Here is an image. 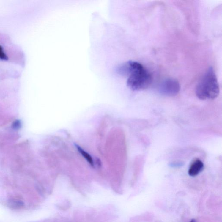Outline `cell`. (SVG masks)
Returning a JSON list of instances; mask_svg holds the SVG:
<instances>
[{
    "label": "cell",
    "mask_w": 222,
    "mask_h": 222,
    "mask_svg": "<svg viewBox=\"0 0 222 222\" xmlns=\"http://www.w3.org/2000/svg\"><path fill=\"white\" fill-rule=\"evenodd\" d=\"M117 73L122 76H127V86L133 91L144 90L152 84V76L140 63L129 61L117 67Z\"/></svg>",
    "instance_id": "obj_1"
},
{
    "label": "cell",
    "mask_w": 222,
    "mask_h": 222,
    "mask_svg": "<svg viewBox=\"0 0 222 222\" xmlns=\"http://www.w3.org/2000/svg\"><path fill=\"white\" fill-rule=\"evenodd\" d=\"M220 93L219 84L214 69L210 67L204 73L196 87V96L200 100H212Z\"/></svg>",
    "instance_id": "obj_2"
},
{
    "label": "cell",
    "mask_w": 222,
    "mask_h": 222,
    "mask_svg": "<svg viewBox=\"0 0 222 222\" xmlns=\"http://www.w3.org/2000/svg\"><path fill=\"white\" fill-rule=\"evenodd\" d=\"M180 90V84L177 80L173 78L165 79L159 87L160 93L165 96H175L178 94Z\"/></svg>",
    "instance_id": "obj_3"
},
{
    "label": "cell",
    "mask_w": 222,
    "mask_h": 222,
    "mask_svg": "<svg viewBox=\"0 0 222 222\" xmlns=\"http://www.w3.org/2000/svg\"><path fill=\"white\" fill-rule=\"evenodd\" d=\"M204 169V163L201 160L196 159L191 164L188 171V174L190 176H196L203 171Z\"/></svg>",
    "instance_id": "obj_4"
},
{
    "label": "cell",
    "mask_w": 222,
    "mask_h": 222,
    "mask_svg": "<svg viewBox=\"0 0 222 222\" xmlns=\"http://www.w3.org/2000/svg\"><path fill=\"white\" fill-rule=\"evenodd\" d=\"M7 206L13 210H20L24 207L25 204L23 201L19 198H10L7 201Z\"/></svg>",
    "instance_id": "obj_5"
},
{
    "label": "cell",
    "mask_w": 222,
    "mask_h": 222,
    "mask_svg": "<svg viewBox=\"0 0 222 222\" xmlns=\"http://www.w3.org/2000/svg\"><path fill=\"white\" fill-rule=\"evenodd\" d=\"M75 147H76V148H77L78 152H79L81 154V155H82L83 156L85 159H86V160L89 163V164H90L91 166L92 167H94V161H93V159H92V157L90 155H89V154L87 152H86V151H84L83 148H81L80 146H79V145H76H76H75Z\"/></svg>",
    "instance_id": "obj_6"
},
{
    "label": "cell",
    "mask_w": 222,
    "mask_h": 222,
    "mask_svg": "<svg viewBox=\"0 0 222 222\" xmlns=\"http://www.w3.org/2000/svg\"><path fill=\"white\" fill-rule=\"evenodd\" d=\"M21 123L20 120H16L12 124V127L13 129L18 130L21 128Z\"/></svg>",
    "instance_id": "obj_7"
},
{
    "label": "cell",
    "mask_w": 222,
    "mask_h": 222,
    "mask_svg": "<svg viewBox=\"0 0 222 222\" xmlns=\"http://www.w3.org/2000/svg\"><path fill=\"white\" fill-rule=\"evenodd\" d=\"M0 59L3 60H7L8 59L7 56L4 52L3 49L1 46H0Z\"/></svg>",
    "instance_id": "obj_8"
},
{
    "label": "cell",
    "mask_w": 222,
    "mask_h": 222,
    "mask_svg": "<svg viewBox=\"0 0 222 222\" xmlns=\"http://www.w3.org/2000/svg\"><path fill=\"white\" fill-rule=\"evenodd\" d=\"M190 222H196V220H194V219H193V220H192L191 221H190Z\"/></svg>",
    "instance_id": "obj_9"
}]
</instances>
